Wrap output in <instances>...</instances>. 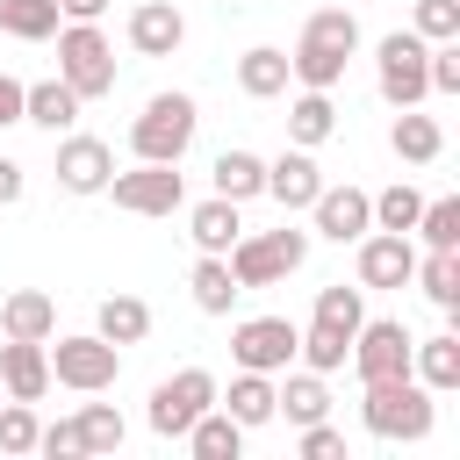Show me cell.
I'll use <instances>...</instances> for the list:
<instances>
[{
	"label": "cell",
	"mask_w": 460,
	"mask_h": 460,
	"mask_svg": "<svg viewBox=\"0 0 460 460\" xmlns=\"http://www.w3.org/2000/svg\"><path fill=\"white\" fill-rule=\"evenodd\" d=\"M359 417H367L374 438H402V446H417V438H431L438 402H431V388H424L417 374H395V381H367Z\"/></svg>",
	"instance_id": "cell-2"
},
{
	"label": "cell",
	"mask_w": 460,
	"mask_h": 460,
	"mask_svg": "<svg viewBox=\"0 0 460 460\" xmlns=\"http://www.w3.org/2000/svg\"><path fill=\"white\" fill-rule=\"evenodd\" d=\"M331 129H338V108H331V93H316V86H302V101L288 108V144H302V151H316V144H331Z\"/></svg>",
	"instance_id": "cell-27"
},
{
	"label": "cell",
	"mask_w": 460,
	"mask_h": 460,
	"mask_svg": "<svg viewBox=\"0 0 460 460\" xmlns=\"http://www.w3.org/2000/svg\"><path fill=\"white\" fill-rule=\"evenodd\" d=\"M0 388H7L14 402H43V388H50V352H43L36 338H7V345H0Z\"/></svg>",
	"instance_id": "cell-15"
},
{
	"label": "cell",
	"mask_w": 460,
	"mask_h": 460,
	"mask_svg": "<svg viewBox=\"0 0 460 460\" xmlns=\"http://www.w3.org/2000/svg\"><path fill=\"white\" fill-rule=\"evenodd\" d=\"M187 446H194V460H237V446H244V424L230 417V410H201L194 424H187Z\"/></svg>",
	"instance_id": "cell-25"
},
{
	"label": "cell",
	"mask_w": 460,
	"mask_h": 460,
	"mask_svg": "<svg viewBox=\"0 0 460 460\" xmlns=\"http://www.w3.org/2000/svg\"><path fill=\"white\" fill-rule=\"evenodd\" d=\"M58 0H0V36H14V43H50L58 36Z\"/></svg>",
	"instance_id": "cell-28"
},
{
	"label": "cell",
	"mask_w": 460,
	"mask_h": 460,
	"mask_svg": "<svg viewBox=\"0 0 460 460\" xmlns=\"http://www.w3.org/2000/svg\"><path fill=\"white\" fill-rule=\"evenodd\" d=\"M79 108H86V101H79L65 79H36V86H22V122H36V129H50V137L72 129Z\"/></svg>",
	"instance_id": "cell-19"
},
{
	"label": "cell",
	"mask_w": 460,
	"mask_h": 460,
	"mask_svg": "<svg viewBox=\"0 0 460 460\" xmlns=\"http://www.w3.org/2000/svg\"><path fill=\"white\" fill-rule=\"evenodd\" d=\"M101 194H115V208H129V216H180L187 208L180 165H151V158H137V172H108Z\"/></svg>",
	"instance_id": "cell-8"
},
{
	"label": "cell",
	"mask_w": 460,
	"mask_h": 460,
	"mask_svg": "<svg viewBox=\"0 0 460 460\" xmlns=\"http://www.w3.org/2000/svg\"><path fill=\"white\" fill-rule=\"evenodd\" d=\"M93 331H101L108 345H137V338L151 331V309H144L137 295H108V302H101V316H93Z\"/></svg>",
	"instance_id": "cell-32"
},
{
	"label": "cell",
	"mask_w": 460,
	"mask_h": 460,
	"mask_svg": "<svg viewBox=\"0 0 460 460\" xmlns=\"http://www.w3.org/2000/svg\"><path fill=\"white\" fill-rule=\"evenodd\" d=\"M108 172H115V151L101 137H65L58 144V187L65 194H101Z\"/></svg>",
	"instance_id": "cell-14"
},
{
	"label": "cell",
	"mask_w": 460,
	"mask_h": 460,
	"mask_svg": "<svg viewBox=\"0 0 460 460\" xmlns=\"http://www.w3.org/2000/svg\"><path fill=\"white\" fill-rule=\"evenodd\" d=\"M7 122H22V79L0 72V129H7Z\"/></svg>",
	"instance_id": "cell-43"
},
{
	"label": "cell",
	"mask_w": 460,
	"mask_h": 460,
	"mask_svg": "<svg viewBox=\"0 0 460 460\" xmlns=\"http://www.w3.org/2000/svg\"><path fill=\"white\" fill-rule=\"evenodd\" d=\"M273 417H288V424H316V417H331V388H323V374H288V381L273 388Z\"/></svg>",
	"instance_id": "cell-24"
},
{
	"label": "cell",
	"mask_w": 460,
	"mask_h": 460,
	"mask_svg": "<svg viewBox=\"0 0 460 460\" xmlns=\"http://www.w3.org/2000/svg\"><path fill=\"white\" fill-rule=\"evenodd\" d=\"M58 79H65L79 101L115 93V43H108L93 22H58Z\"/></svg>",
	"instance_id": "cell-4"
},
{
	"label": "cell",
	"mask_w": 460,
	"mask_h": 460,
	"mask_svg": "<svg viewBox=\"0 0 460 460\" xmlns=\"http://www.w3.org/2000/svg\"><path fill=\"white\" fill-rule=\"evenodd\" d=\"M115 374H122V345H108L101 331H79V338H58L50 345V381H65L79 395L115 388Z\"/></svg>",
	"instance_id": "cell-6"
},
{
	"label": "cell",
	"mask_w": 460,
	"mask_h": 460,
	"mask_svg": "<svg viewBox=\"0 0 460 460\" xmlns=\"http://www.w3.org/2000/svg\"><path fill=\"white\" fill-rule=\"evenodd\" d=\"M0 331H7V338H36V345H50V338H58V302H50L43 288H22V295L0 302Z\"/></svg>",
	"instance_id": "cell-21"
},
{
	"label": "cell",
	"mask_w": 460,
	"mask_h": 460,
	"mask_svg": "<svg viewBox=\"0 0 460 460\" xmlns=\"http://www.w3.org/2000/svg\"><path fill=\"white\" fill-rule=\"evenodd\" d=\"M295 345H302V331L288 316H244L230 331V359L252 367V374H288L295 367Z\"/></svg>",
	"instance_id": "cell-10"
},
{
	"label": "cell",
	"mask_w": 460,
	"mask_h": 460,
	"mask_svg": "<svg viewBox=\"0 0 460 460\" xmlns=\"http://www.w3.org/2000/svg\"><path fill=\"white\" fill-rule=\"evenodd\" d=\"M295 352L309 359V374H338V367H345V352H352V338H345V331H331V323H309Z\"/></svg>",
	"instance_id": "cell-36"
},
{
	"label": "cell",
	"mask_w": 460,
	"mask_h": 460,
	"mask_svg": "<svg viewBox=\"0 0 460 460\" xmlns=\"http://www.w3.org/2000/svg\"><path fill=\"white\" fill-rule=\"evenodd\" d=\"M22 187H29V180H22V165H14V158H0V208H14V201H22Z\"/></svg>",
	"instance_id": "cell-42"
},
{
	"label": "cell",
	"mask_w": 460,
	"mask_h": 460,
	"mask_svg": "<svg viewBox=\"0 0 460 460\" xmlns=\"http://www.w3.org/2000/svg\"><path fill=\"white\" fill-rule=\"evenodd\" d=\"M417 208H424V194H417L410 180H395V187H381V194H374V230H402V237H410Z\"/></svg>",
	"instance_id": "cell-35"
},
{
	"label": "cell",
	"mask_w": 460,
	"mask_h": 460,
	"mask_svg": "<svg viewBox=\"0 0 460 460\" xmlns=\"http://www.w3.org/2000/svg\"><path fill=\"white\" fill-rule=\"evenodd\" d=\"M0 402H7V388H0Z\"/></svg>",
	"instance_id": "cell-45"
},
{
	"label": "cell",
	"mask_w": 460,
	"mask_h": 460,
	"mask_svg": "<svg viewBox=\"0 0 460 460\" xmlns=\"http://www.w3.org/2000/svg\"><path fill=\"white\" fill-rule=\"evenodd\" d=\"M288 50H273V43H259V50H244L237 58V86L252 93V101H273V93H288Z\"/></svg>",
	"instance_id": "cell-26"
},
{
	"label": "cell",
	"mask_w": 460,
	"mask_h": 460,
	"mask_svg": "<svg viewBox=\"0 0 460 460\" xmlns=\"http://www.w3.org/2000/svg\"><path fill=\"white\" fill-rule=\"evenodd\" d=\"M316 323H331V331H345V338H352V331L367 323V288H345V280H338V288H323V295H316Z\"/></svg>",
	"instance_id": "cell-34"
},
{
	"label": "cell",
	"mask_w": 460,
	"mask_h": 460,
	"mask_svg": "<svg viewBox=\"0 0 460 460\" xmlns=\"http://www.w3.org/2000/svg\"><path fill=\"white\" fill-rule=\"evenodd\" d=\"M338 453H345V431H331L323 417L302 424V460H338Z\"/></svg>",
	"instance_id": "cell-41"
},
{
	"label": "cell",
	"mask_w": 460,
	"mask_h": 460,
	"mask_svg": "<svg viewBox=\"0 0 460 460\" xmlns=\"http://www.w3.org/2000/svg\"><path fill=\"white\" fill-rule=\"evenodd\" d=\"M216 194H223V201L266 194V158H259V151H223V158H216Z\"/></svg>",
	"instance_id": "cell-31"
},
{
	"label": "cell",
	"mask_w": 460,
	"mask_h": 460,
	"mask_svg": "<svg viewBox=\"0 0 460 460\" xmlns=\"http://www.w3.org/2000/svg\"><path fill=\"white\" fill-rule=\"evenodd\" d=\"M187 237H194V252H230L237 237H244V223H237V201H223V194H208V201H194L187 208Z\"/></svg>",
	"instance_id": "cell-20"
},
{
	"label": "cell",
	"mask_w": 460,
	"mask_h": 460,
	"mask_svg": "<svg viewBox=\"0 0 460 460\" xmlns=\"http://www.w3.org/2000/svg\"><path fill=\"white\" fill-rule=\"evenodd\" d=\"M208 402H216V374H208V367H180L172 381L151 388V431H158V438H187V424H194Z\"/></svg>",
	"instance_id": "cell-9"
},
{
	"label": "cell",
	"mask_w": 460,
	"mask_h": 460,
	"mask_svg": "<svg viewBox=\"0 0 460 460\" xmlns=\"http://www.w3.org/2000/svg\"><path fill=\"white\" fill-rule=\"evenodd\" d=\"M180 43H187V22H180L172 0H144V7L129 14V50H137V58H172Z\"/></svg>",
	"instance_id": "cell-16"
},
{
	"label": "cell",
	"mask_w": 460,
	"mask_h": 460,
	"mask_svg": "<svg viewBox=\"0 0 460 460\" xmlns=\"http://www.w3.org/2000/svg\"><path fill=\"white\" fill-rule=\"evenodd\" d=\"M237 295H244V288H237L230 259L201 252V266H194V309H201V316H230V302H237Z\"/></svg>",
	"instance_id": "cell-30"
},
{
	"label": "cell",
	"mask_w": 460,
	"mask_h": 460,
	"mask_svg": "<svg viewBox=\"0 0 460 460\" xmlns=\"http://www.w3.org/2000/svg\"><path fill=\"white\" fill-rule=\"evenodd\" d=\"M410 230L424 237V252H460V201H453V194H438V201H424Z\"/></svg>",
	"instance_id": "cell-33"
},
{
	"label": "cell",
	"mask_w": 460,
	"mask_h": 460,
	"mask_svg": "<svg viewBox=\"0 0 460 460\" xmlns=\"http://www.w3.org/2000/svg\"><path fill=\"white\" fill-rule=\"evenodd\" d=\"M352 50H359V22H352L345 7H316V14L302 22V43H295V58H288V72H295L302 86H316V93H331V86L345 79V65H352Z\"/></svg>",
	"instance_id": "cell-1"
},
{
	"label": "cell",
	"mask_w": 460,
	"mask_h": 460,
	"mask_svg": "<svg viewBox=\"0 0 460 460\" xmlns=\"http://www.w3.org/2000/svg\"><path fill=\"white\" fill-rule=\"evenodd\" d=\"M36 453H50V460H79V453H86V438H79V424H72V417H58V424H43V431H36Z\"/></svg>",
	"instance_id": "cell-40"
},
{
	"label": "cell",
	"mask_w": 460,
	"mask_h": 460,
	"mask_svg": "<svg viewBox=\"0 0 460 460\" xmlns=\"http://www.w3.org/2000/svg\"><path fill=\"white\" fill-rule=\"evenodd\" d=\"M72 424H79L86 453H115V446H122V417H115V402H86Z\"/></svg>",
	"instance_id": "cell-37"
},
{
	"label": "cell",
	"mask_w": 460,
	"mask_h": 460,
	"mask_svg": "<svg viewBox=\"0 0 460 460\" xmlns=\"http://www.w3.org/2000/svg\"><path fill=\"white\" fill-rule=\"evenodd\" d=\"M216 402L252 431V424H273V374H252V367H237V381H230V395L216 388Z\"/></svg>",
	"instance_id": "cell-23"
},
{
	"label": "cell",
	"mask_w": 460,
	"mask_h": 460,
	"mask_svg": "<svg viewBox=\"0 0 460 460\" xmlns=\"http://www.w3.org/2000/svg\"><path fill=\"white\" fill-rule=\"evenodd\" d=\"M316 187H323V172H316V158H309L302 144H288V151L266 165V194H273L280 208H309V201H316Z\"/></svg>",
	"instance_id": "cell-17"
},
{
	"label": "cell",
	"mask_w": 460,
	"mask_h": 460,
	"mask_svg": "<svg viewBox=\"0 0 460 460\" xmlns=\"http://www.w3.org/2000/svg\"><path fill=\"white\" fill-rule=\"evenodd\" d=\"M410 374H417L431 395H453V388H460V331L417 338V345H410Z\"/></svg>",
	"instance_id": "cell-18"
},
{
	"label": "cell",
	"mask_w": 460,
	"mask_h": 460,
	"mask_svg": "<svg viewBox=\"0 0 460 460\" xmlns=\"http://www.w3.org/2000/svg\"><path fill=\"white\" fill-rule=\"evenodd\" d=\"M417 273V244L402 230H367L359 237V288H410Z\"/></svg>",
	"instance_id": "cell-13"
},
{
	"label": "cell",
	"mask_w": 460,
	"mask_h": 460,
	"mask_svg": "<svg viewBox=\"0 0 460 460\" xmlns=\"http://www.w3.org/2000/svg\"><path fill=\"white\" fill-rule=\"evenodd\" d=\"M58 14H65V22H101L108 0H58Z\"/></svg>",
	"instance_id": "cell-44"
},
{
	"label": "cell",
	"mask_w": 460,
	"mask_h": 460,
	"mask_svg": "<svg viewBox=\"0 0 460 460\" xmlns=\"http://www.w3.org/2000/svg\"><path fill=\"white\" fill-rule=\"evenodd\" d=\"M223 259H230L237 288H273L309 259V230H259V237H237Z\"/></svg>",
	"instance_id": "cell-5"
},
{
	"label": "cell",
	"mask_w": 460,
	"mask_h": 460,
	"mask_svg": "<svg viewBox=\"0 0 460 460\" xmlns=\"http://www.w3.org/2000/svg\"><path fill=\"white\" fill-rule=\"evenodd\" d=\"M388 151H395L402 165H431V158L446 151V129H438V115H417V108H395V129H388Z\"/></svg>",
	"instance_id": "cell-22"
},
{
	"label": "cell",
	"mask_w": 460,
	"mask_h": 460,
	"mask_svg": "<svg viewBox=\"0 0 460 460\" xmlns=\"http://www.w3.org/2000/svg\"><path fill=\"white\" fill-rule=\"evenodd\" d=\"M410 331L395 323V316H374V323H359L352 331V367H359V381H395V374H410Z\"/></svg>",
	"instance_id": "cell-11"
},
{
	"label": "cell",
	"mask_w": 460,
	"mask_h": 460,
	"mask_svg": "<svg viewBox=\"0 0 460 460\" xmlns=\"http://www.w3.org/2000/svg\"><path fill=\"white\" fill-rule=\"evenodd\" d=\"M410 29H417L424 43H453V36H460V0H417Z\"/></svg>",
	"instance_id": "cell-39"
},
{
	"label": "cell",
	"mask_w": 460,
	"mask_h": 460,
	"mask_svg": "<svg viewBox=\"0 0 460 460\" xmlns=\"http://www.w3.org/2000/svg\"><path fill=\"white\" fill-rule=\"evenodd\" d=\"M36 431H43L36 410L7 395V402H0V453H36Z\"/></svg>",
	"instance_id": "cell-38"
},
{
	"label": "cell",
	"mask_w": 460,
	"mask_h": 460,
	"mask_svg": "<svg viewBox=\"0 0 460 460\" xmlns=\"http://www.w3.org/2000/svg\"><path fill=\"white\" fill-rule=\"evenodd\" d=\"M309 216H316V237H331V244H359V237L374 230V194H359V187H316Z\"/></svg>",
	"instance_id": "cell-12"
},
{
	"label": "cell",
	"mask_w": 460,
	"mask_h": 460,
	"mask_svg": "<svg viewBox=\"0 0 460 460\" xmlns=\"http://www.w3.org/2000/svg\"><path fill=\"white\" fill-rule=\"evenodd\" d=\"M410 280L424 288V302H431V309H446V316L460 309V252H424Z\"/></svg>",
	"instance_id": "cell-29"
},
{
	"label": "cell",
	"mask_w": 460,
	"mask_h": 460,
	"mask_svg": "<svg viewBox=\"0 0 460 460\" xmlns=\"http://www.w3.org/2000/svg\"><path fill=\"white\" fill-rule=\"evenodd\" d=\"M424 36L417 29H395V36H381V50H374V79H381V101L388 108H417L424 93H431V79H424Z\"/></svg>",
	"instance_id": "cell-7"
},
{
	"label": "cell",
	"mask_w": 460,
	"mask_h": 460,
	"mask_svg": "<svg viewBox=\"0 0 460 460\" xmlns=\"http://www.w3.org/2000/svg\"><path fill=\"white\" fill-rule=\"evenodd\" d=\"M194 129H201L194 93H151V101H144V115L129 122V151H137V158H151V165H180V158H187V144H194Z\"/></svg>",
	"instance_id": "cell-3"
}]
</instances>
